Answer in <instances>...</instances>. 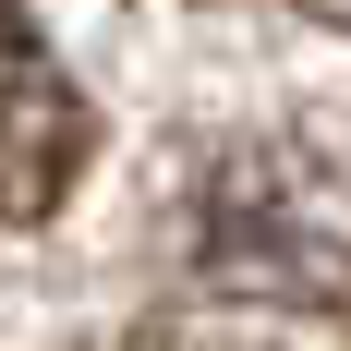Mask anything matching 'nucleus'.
<instances>
[{
    "label": "nucleus",
    "instance_id": "f257e3e1",
    "mask_svg": "<svg viewBox=\"0 0 351 351\" xmlns=\"http://www.w3.org/2000/svg\"><path fill=\"white\" fill-rule=\"evenodd\" d=\"M206 267L243 291H339L351 279V194L303 158H230L206 194Z\"/></svg>",
    "mask_w": 351,
    "mask_h": 351
},
{
    "label": "nucleus",
    "instance_id": "f03ea898",
    "mask_svg": "<svg viewBox=\"0 0 351 351\" xmlns=\"http://www.w3.org/2000/svg\"><path fill=\"white\" fill-rule=\"evenodd\" d=\"M73 170H85V97L0 12V218H49L73 194Z\"/></svg>",
    "mask_w": 351,
    "mask_h": 351
},
{
    "label": "nucleus",
    "instance_id": "7ed1b4c3",
    "mask_svg": "<svg viewBox=\"0 0 351 351\" xmlns=\"http://www.w3.org/2000/svg\"><path fill=\"white\" fill-rule=\"evenodd\" d=\"M303 12H327V25H351V0H303Z\"/></svg>",
    "mask_w": 351,
    "mask_h": 351
}]
</instances>
